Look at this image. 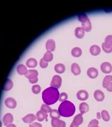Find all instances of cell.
Masks as SVG:
<instances>
[{"label": "cell", "instance_id": "26", "mask_svg": "<svg viewBox=\"0 0 112 127\" xmlns=\"http://www.w3.org/2000/svg\"><path fill=\"white\" fill-rule=\"evenodd\" d=\"M13 86H14V84H13V82L11 81V80H10L9 78L6 79V83H5L4 87V91H9L10 90H11L12 88H13Z\"/></svg>", "mask_w": 112, "mask_h": 127}, {"label": "cell", "instance_id": "39", "mask_svg": "<svg viewBox=\"0 0 112 127\" xmlns=\"http://www.w3.org/2000/svg\"><path fill=\"white\" fill-rule=\"evenodd\" d=\"M106 89L109 92H112V82H111L110 83L108 84V86L106 88Z\"/></svg>", "mask_w": 112, "mask_h": 127}, {"label": "cell", "instance_id": "38", "mask_svg": "<svg viewBox=\"0 0 112 127\" xmlns=\"http://www.w3.org/2000/svg\"><path fill=\"white\" fill-rule=\"evenodd\" d=\"M30 127H42V125L40 123L38 122H32L30 124Z\"/></svg>", "mask_w": 112, "mask_h": 127}, {"label": "cell", "instance_id": "35", "mask_svg": "<svg viewBox=\"0 0 112 127\" xmlns=\"http://www.w3.org/2000/svg\"><path fill=\"white\" fill-rule=\"evenodd\" d=\"M99 122L97 119H92L88 124V127H98Z\"/></svg>", "mask_w": 112, "mask_h": 127}, {"label": "cell", "instance_id": "43", "mask_svg": "<svg viewBox=\"0 0 112 127\" xmlns=\"http://www.w3.org/2000/svg\"><path fill=\"white\" fill-rule=\"evenodd\" d=\"M69 127H79L78 126H76V125H74L73 123H72L71 124H70V126H69Z\"/></svg>", "mask_w": 112, "mask_h": 127}, {"label": "cell", "instance_id": "5", "mask_svg": "<svg viewBox=\"0 0 112 127\" xmlns=\"http://www.w3.org/2000/svg\"><path fill=\"white\" fill-rule=\"evenodd\" d=\"M100 69L101 71L104 73L109 74L112 71V66L109 62H103L100 66Z\"/></svg>", "mask_w": 112, "mask_h": 127}, {"label": "cell", "instance_id": "9", "mask_svg": "<svg viewBox=\"0 0 112 127\" xmlns=\"http://www.w3.org/2000/svg\"><path fill=\"white\" fill-rule=\"evenodd\" d=\"M46 48L47 52H53L54 50H55V42L53 40L50 39L48 40H47L46 43Z\"/></svg>", "mask_w": 112, "mask_h": 127}, {"label": "cell", "instance_id": "41", "mask_svg": "<svg viewBox=\"0 0 112 127\" xmlns=\"http://www.w3.org/2000/svg\"><path fill=\"white\" fill-rule=\"evenodd\" d=\"M101 118H102V117H101V113H100V112H97V119H99Z\"/></svg>", "mask_w": 112, "mask_h": 127}, {"label": "cell", "instance_id": "3", "mask_svg": "<svg viewBox=\"0 0 112 127\" xmlns=\"http://www.w3.org/2000/svg\"><path fill=\"white\" fill-rule=\"evenodd\" d=\"M61 85H62V78L58 75L54 76L52 78V81L50 82V87L58 89L60 88Z\"/></svg>", "mask_w": 112, "mask_h": 127}, {"label": "cell", "instance_id": "12", "mask_svg": "<svg viewBox=\"0 0 112 127\" xmlns=\"http://www.w3.org/2000/svg\"><path fill=\"white\" fill-rule=\"evenodd\" d=\"M101 52V48L97 45H92L90 47V53L93 56H97Z\"/></svg>", "mask_w": 112, "mask_h": 127}, {"label": "cell", "instance_id": "33", "mask_svg": "<svg viewBox=\"0 0 112 127\" xmlns=\"http://www.w3.org/2000/svg\"><path fill=\"white\" fill-rule=\"evenodd\" d=\"M102 50L104 52H106V53H111L112 52V47H110V46H107L105 44H104V42L102 43Z\"/></svg>", "mask_w": 112, "mask_h": 127}, {"label": "cell", "instance_id": "13", "mask_svg": "<svg viewBox=\"0 0 112 127\" xmlns=\"http://www.w3.org/2000/svg\"><path fill=\"white\" fill-rule=\"evenodd\" d=\"M83 114H77L76 116H75V117L73 119V122L72 123L76 125V126H80L83 124Z\"/></svg>", "mask_w": 112, "mask_h": 127}, {"label": "cell", "instance_id": "23", "mask_svg": "<svg viewBox=\"0 0 112 127\" xmlns=\"http://www.w3.org/2000/svg\"><path fill=\"white\" fill-rule=\"evenodd\" d=\"M26 65L30 68H34L37 66V61L34 58H30L26 62Z\"/></svg>", "mask_w": 112, "mask_h": 127}, {"label": "cell", "instance_id": "11", "mask_svg": "<svg viewBox=\"0 0 112 127\" xmlns=\"http://www.w3.org/2000/svg\"><path fill=\"white\" fill-rule=\"evenodd\" d=\"M14 121V117L11 113H6L3 117V123L4 124L7 126L10 124H12Z\"/></svg>", "mask_w": 112, "mask_h": 127}, {"label": "cell", "instance_id": "1", "mask_svg": "<svg viewBox=\"0 0 112 127\" xmlns=\"http://www.w3.org/2000/svg\"><path fill=\"white\" fill-rule=\"evenodd\" d=\"M59 96H60V93L58 89L53 87H50L43 91L42 100L45 104L51 105L56 103L58 101Z\"/></svg>", "mask_w": 112, "mask_h": 127}, {"label": "cell", "instance_id": "18", "mask_svg": "<svg viewBox=\"0 0 112 127\" xmlns=\"http://www.w3.org/2000/svg\"><path fill=\"white\" fill-rule=\"evenodd\" d=\"M89 105L86 102H81L79 105V111H80V113L82 114L87 113L89 111Z\"/></svg>", "mask_w": 112, "mask_h": 127}, {"label": "cell", "instance_id": "45", "mask_svg": "<svg viewBox=\"0 0 112 127\" xmlns=\"http://www.w3.org/2000/svg\"></svg>", "mask_w": 112, "mask_h": 127}, {"label": "cell", "instance_id": "10", "mask_svg": "<svg viewBox=\"0 0 112 127\" xmlns=\"http://www.w3.org/2000/svg\"><path fill=\"white\" fill-rule=\"evenodd\" d=\"M94 98L98 102H102L104 100L105 95L104 93L100 90H96L94 92Z\"/></svg>", "mask_w": 112, "mask_h": 127}, {"label": "cell", "instance_id": "2", "mask_svg": "<svg viewBox=\"0 0 112 127\" xmlns=\"http://www.w3.org/2000/svg\"><path fill=\"white\" fill-rule=\"evenodd\" d=\"M58 112L60 116L63 117H70L73 116L76 112V107L74 104L70 101H64L61 102L58 107Z\"/></svg>", "mask_w": 112, "mask_h": 127}, {"label": "cell", "instance_id": "29", "mask_svg": "<svg viewBox=\"0 0 112 127\" xmlns=\"http://www.w3.org/2000/svg\"><path fill=\"white\" fill-rule=\"evenodd\" d=\"M78 20L81 22V23H83L86 22L88 20H89V18L88 16V15L85 14H79L78 16Z\"/></svg>", "mask_w": 112, "mask_h": 127}, {"label": "cell", "instance_id": "42", "mask_svg": "<svg viewBox=\"0 0 112 127\" xmlns=\"http://www.w3.org/2000/svg\"><path fill=\"white\" fill-rule=\"evenodd\" d=\"M6 127H16V126L15 124H10L9 125H7Z\"/></svg>", "mask_w": 112, "mask_h": 127}, {"label": "cell", "instance_id": "32", "mask_svg": "<svg viewBox=\"0 0 112 127\" xmlns=\"http://www.w3.org/2000/svg\"><path fill=\"white\" fill-rule=\"evenodd\" d=\"M104 44L106 45L112 46V35H109L105 37V40H104Z\"/></svg>", "mask_w": 112, "mask_h": 127}, {"label": "cell", "instance_id": "25", "mask_svg": "<svg viewBox=\"0 0 112 127\" xmlns=\"http://www.w3.org/2000/svg\"><path fill=\"white\" fill-rule=\"evenodd\" d=\"M82 28L85 30V32L91 31V30H92V24H91V22H90V19L88 20L85 23H82Z\"/></svg>", "mask_w": 112, "mask_h": 127}, {"label": "cell", "instance_id": "31", "mask_svg": "<svg viewBox=\"0 0 112 127\" xmlns=\"http://www.w3.org/2000/svg\"><path fill=\"white\" fill-rule=\"evenodd\" d=\"M50 117H51V119L53 118H56V119H60V117H61L60 114L59 113L58 110H56V109H52L50 112Z\"/></svg>", "mask_w": 112, "mask_h": 127}, {"label": "cell", "instance_id": "16", "mask_svg": "<svg viewBox=\"0 0 112 127\" xmlns=\"http://www.w3.org/2000/svg\"><path fill=\"white\" fill-rule=\"evenodd\" d=\"M36 119V116L33 114H29L26 115L25 117H24L22 118V121L25 123H27V124H31V123L34 122V121Z\"/></svg>", "mask_w": 112, "mask_h": 127}, {"label": "cell", "instance_id": "22", "mask_svg": "<svg viewBox=\"0 0 112 127\" xmlns=\"http://www.w3.org/2000/svg\"><path fill=\"white\" fill-rule=\"evenodd\" d=\"M46 114H45L44 112H43L42 111H39L36 112V119L38 122H42L44 121L45 119H46Z\"/></svg>", "mask_w": 112, "mask_h": 127}, {"label": "cell", "instance_id": "28", "mask_svg": "<svg viewBox=\"0 0 112 127\" xmlns=\"http://www.w3.org/2000/svg\"><path fill=\"white\" fill-rule=\"evenodd\" d=\"M101 117L104 122H109L110 120V115L107 110H102L101 112Z\"/></svg>", "mask_w": 112, "mask_h": 127}, {"label": "cell", "instance_id": "4", "mask_svg": "<svg viewBox=\"0 0 112 127\" xmlns=\"http://www.w3.org/2000/svg\"><path fill=\"white\" fill-rule=\"evenodd\" d=\"M76 97L78 100H81V101H85L88 99L89 94L88 91H86L85 90H80L76 93Z\"/></svg>", "mask_w": 112, "mask_h": 127}, {"label": "cell", "instance_id": "15", "mask_svg": "<svg viewBox=\"0 0 112 127\" xmlns=\"http://www.w3.org/2000/svg\"><path fill=\"white\" fill-rule=\"evenodd\" d=\"M72 73L74 76H79L81 73V68L77 63H73L71 66Z\"/></svg>", "mask_w": 112, "mask_h": 127}, {"label": "cell", "instance_id": "27", "mask_svg": "<svg viewBox=\"0 0 112 127\" xmlns=\"http://www.w3.org/2000/svg\"><path fill=\"white\" fill-rule=\"evenodd\" d=\"M53 54L51 52H46L45 53L44 57H43V59L44 60L45 62H51L53 60Z\"/></svg>", "mask_w": 112, "mask_h": 127}, {"label": "cell", "instance_id": "37", "mask_svg": "<svg viewBox=\"0 0 112 127\" xmlns=\"http://www.w3.org/2000/svg\"><path fill=\"white\" fill-rule=\"evenodd\" d=\"M39 64H40V66L41 68H46L47 66H48V62H45L44 60L43 59H41L40 62H39Z\"/></svg>", "mask_w": 112, "mask_h": 127}, {"label": "cell", "instance_id": "6", "mask_svg": "<svg viewBox=\"0 0 112 127\" xmlns=\"http://www.w3.org/2000/svg\"><path fill=\"white\" fill-rule=\"evenodd\" d=\"M51 126L52 127H66L65 122L60 119H51Z\"/></svg>", "mask_w": 112, "mask_h": 127}, {"label": "cell", "instance_id": "7", "mask_svg": "<svg viewBox=\"0 0 112 127\" xmlns=\"http://www.w3.org/2000/svg\"><path fill=\"white\" fill-rule=\"evenodd\" d=\"M5 104L7 107H9L10 109H14L17 106V102L15 99L13 97H8L5 100L4 102Z\"/></svg>", "mask_w": 112, "mask_h": 127}, {"label": "cell", "instance_id": "14", "mask_svg": "<svg viewBox=\"0 0 112 127\" xmlns=\"http://www.w3.org/2000/svg\"><path fill=\"white\" fill-rule=\"evenodd\" d=\"M85 30L82 27H77L75 29V31H74V34H75V36L79 38V39H81L84 37L85 35Z\"/></svg>", "mask_w": 112, "mask_h": 127}, {"label": "cell", "instance_id": "24", "mask_svg": "<svg viewBox=\"0 0 112 127\" xmlns=\"http://www.w3.org/2000/svg\"><path fill=\"white\" fill-rule=\"evenodd\" d=\"M112 82V76L111 75H107L104 78L103 82H102V86L104 88H106L109 83Z\"/></svg>", "mask_w": 112, "mask_h": 127}, {"label": "cell", "instance_id": "34", "mask_svg": "<svg viewBox=\"0 0 112 127\" xmlns=\"http://www.w3.org/2000/svg\"><path fill=\"white\" fill-rule=\"evenodd\" d=\"M32 91L34 94H39L41 92V87L39 85H34L32 87Z\"/></svg>", "mask_w": 112, "mask_h": 127}, {"label": "cell", "instance_id": "19", "mask_svg": "<svg viewBox=\"0 0 112 127\" xmlns=\"http://www.w3.org/2000/svg\"><path fill=\"white\" fill-rule=\"evenodd\" d=\"M17 72L20 74V75H25L27 73V67L23 65V64H19L18 66H17Z\"/></svg>", "mask_w": 112, "mask_h": 127}, {"label": "cell", "instance_id": "36", "mask_svg": "<svg viewBox=\"0 0 112 127\" xmlns=\"http://www.w3.org/2000/svg\"><path fill=\"white\" fill-rule=\"evenodd\" d=\"M68 98V95H67L66 93H62L60 94V96H59V100L63 102L64 101H66L67 99Z\"/></svg>", "mask_w": 112, "mask_h": 127}, {"label": "cell", "instance_id": "30", "mask_svg": "<svg viewBox=\"0 0 112 127\" xmlns=\"http://www.w3.org/2000/svg\"><path fill=\"white\" fill-rule=\"evenodd\" d=\"M51 110H52V109L50 108V107L49 105H48V104H44L41 106V111H42L45 114L50 113Z\"/></svg>", "mask_w": 112, "mask_h": 127}, {"label": "cell", "instance_id": "20", "mask_svg": "<svg viewBox=\"0 0 112 127\" xmlns=\"http://www.w3.org/2000/svg\"><path fill=\"white\" fill-rule=\"evenodd\" d=\"M72 55L74 57H79L82 55V50L80 47H74L72 50Z\"/></svg>", "mask_w": 112, "mask_h": 127}, {"label": "cell", "instance_id": "17", "mask_svg": "<svg viewBox=\"0 0 112 127\" xmlns=\"http://www.w3.org/2000/svg\"><path fill=\"white\" fill-rule=\"evenodd\" d=\"M38 74L39 73L36 70H34V69H30V70H28L27 71V73L25 75V77L28 78V79H32L33 78L38 77Z\"/></svg>", "mask_w": 112, "mask_h": 127}, {"label": "cell", "instance_id": "40", "mask_svg": "<svg viewBox=\"0 0 112 127\" xmlns=\"http://www.w3.org/2000/svg\"><path fill=\"white\" fill-rule=\"evenodd\" d=\"M29 81L30 83H36V82L38 81V77H35L32 78V79H29Z\"/></svg>", "mask_w": 112, "mask_h": 127}, {"label": "cell", "instance_id": "21", "mask_svg": "<svg viewBox=\"0 0 112 127\" xmlns=\"http://www.w3.org/2000/svg\"><path fill=\"white\" fill-rule=\"evenodd\" d=\"M55 71L58 73H63L65 71V66L63 64H57L55 66Z\"/></svg>", "mask_w": 112, "mask_h": 127}, {"label": "cell", "instance_id": "8", "mask_svg": "<svg viewBox=\"0 0 112 127\" xmlns=\"http://www.w3.org/2000/svg\"><path fill=\"white\" fill-rule=\"evenodd\" d=\"M98 71L94 67H90L87 70V75L90 78H96L98 76Z\"/></svg>", "mask_w": 112, "mask_h": 127}, {"label": "cell", "instance_id": "44", "mask_svg": "<svg viewBox=\"0 0 112 127\" xmlns=\"http://www.w3.org/2000/svg\"><path fill=\"white\" fill-rule=\"evenodd\" d=\"M1 127V122H0V127Z\"/></svg>", "mask_w": 112, "mask_h": 127}]
</instances>
